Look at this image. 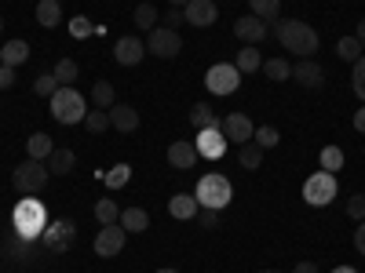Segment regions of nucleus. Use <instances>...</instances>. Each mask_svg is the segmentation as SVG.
I'll return each instance as SVG.
<instances>
[{
	"label": "nucleus",
	"instance_id": "nucleus-1",
	"mask_svg": "<svg viewBox=\"0 0 365 273\" xmlns=\"http://www.w3.org/2000/svg\"><path fill=\"white\" fill-rule=\"evenodd\" d=\"M274 37L285 51H292L296 58H311L318 51V29L311 22H299V18H278L274 26Z\"/></svg>",
	"mask_w": 365,
	"mask_h": 273
},
{
	"label": "nucleus",
	"instance_id": "nucleus-2",
	"mask_svg": "<svg viewBox=\"0 0 365 273\" xmlns=\"http://www.w3.org/2000/svg\"><path fill=\"white\" fill-rule=\"evenodd\" d=\"M48 178H51V171H48L44 161L26 157L22 164L11 168V190L22 193V197H34V193H41V190L48 186Z\"/></svg>",
	"mask_w": 365,
	"mask_h": 273
},
{
	"label": "nucleus",
	"instance_id": "nucleus-3",
	"mask_svg": "<svg viewBox=\"0 0 365 273\" xmlns=\"http://www.w3.org/2000/svg\"><path fill=\"white\" fill-rule=\"evenodd\" d=\"M84 113H88V106H84V95H81V91L58 87L55 95H51V117L58 120V124H81Z\"/></svg>",
	"mask_w": 365,
	"mask_h": 273
},
{
	"label": "nucleus",
	"instance_id": "nucleus-4",
	"mask_svg": "<svg viewBox=\"0 0 365 273\" xmlns=\"http://www.w3.org/2000/svg\"><path fill=\"white\" fill-rule=\"evenodd\" d=\"M194 197H197L201 208H220V211H223V208L230 204V197H234L230 178H227V175H205V178L197 182Z\"/></svg>",
	"mask_w": 365,
	"mask_h": 273
},
{
	"label": "nucleus",
	"instance_id": "nucleus-5",
	"mask_svg": "<svg viewBox=\"0 0 365 273\" xmlns=\"http://www.w3.org/2000/svg\"><path fill=\"white\" fill-rule=\"evenodd\" d=\"M332 197H336V178H332V171H314L303 182V200L311 208H325V204H332Z\"/></svg>",
	"mask_w": 365,
	"mask_h": 273
},
{
	"label": "nucleus",
	"instance_id": "nucleus-6",
	"mask_svg": "<svg viewBox=\"0 0 365 273\" xmlns=\"http://www.w3.org/2000/svg\"><path fill=\"white\" fill-rule=\"evenodd\" d=\"M220 132H223V139H227V142L245 146V142H252L256 124H252V120H249L245 113H227V117L220 120Z\"/></svg>",
	"mask_w": 365,
	"mask_h": 273
},
{
	"label": "nucleus",
	"instance_id": "nucleus-7",
	"mask_svg": "<svg viewBox=\"0 0 365 273\" xmlns=\"http://www.w3.org/2000/svg\"><path fill=\"white\" fill-rule=\"evenodd\" d=\"M15 226H19V237H26V240L37 237L41 226H44V208L37 200H22L15 208Z\"/></svg>",
	"mask_w": 365,
	"mask_h": 273
},
{
	"label": "nucleus",
	"instance_id": "nucleus-8",
	"mask_svg": "<svg viewBox=\"0 0 365 273\" xmlns=\"http://www.w3.org/2000/svg\"><path fill=\"white\" fill-rule=\"evenodd\" d=\"M146 51H154L158 58H175L182 51V37L175 33V29L158 26V29H150V37H146Z\"/></svg>",
	"mask_w": 365,
	"mask_h": 273
},
{
	"label": "nucleus",
	"instance_id": "nucleus-9",
	"mask_svg": "<svg viewBox=\"0 0 365 273\" xmlns=\"http://www.w3.org/2000/svg\"><path fill=\"white\" fill-rule=\"evenodd\" d=\"M237 80H241L237 66H227V63L212 66V70L205 73V84H208L212 95H234V91H237Z\"/></svg>",
	"mask_w": 365,
	"mask_h": 273
},
{
	"label": "nucleus",
	"instance_id": "nucleus-10",
	"mask_svg": "<svg viewBox=\"0 0 365 273\" xmlns=\"http://www.w3.org/2000/svg\"><path fill=\"white\" fill-rule=\"evenodd\" d=\"M125 226L120 223H113V226H103L99 233H96V255L99 259H113V255H120V248H125Z\"/></svg>",
	"mask_w": 365,
	"mask_h": 273
},
{
	"label": "nucleus",
	"instance_id": "nucleus-11",
	"mask_svg": "<svg viewBox=\"0 0 365 273\" xmlns=\"http://www.w3.org/2000/svg\"><path fill=\"white\" fill-rule=\"evenodd\" d=\"M194 146H197V154H201V157L220 161V157L227 154V146H230V142L223 139V132H220V128H208V132H197Z\"/></svg>",
	"mask_w": 365,
	"mask_h": 273
},
{
	"label": "nucleus",
	"instance_id": "nucleus-12",
	"mask_svg": "<svg viewBox=\"0 0 365 273\" xmlns=\"http://www.w3.org/2000/svg\"><path fill=\"white\" fill-rule=\"evenodd\" d=\"M267 33H270V26H267L263 18H256V15H245V18H237V22H234V37H237V41H245V44H252V48H256Z\"/></svg>",
	"mask_w": 365,
	"mask_h": 273
},
{
	"label": "nucleus",
	"instance_id": "nucleus-13",
	"mask_svg": "<svg viewBox=\"0 0 365 273\" xmlns=\"http://www.w3.org/2000/svg\"><path fill=\"white\" fill-rule=\"evenodd\" d=\"M216 0H190L187 8H182V18H187L190 26H197V29H205V26H212L216 22Z\"/></svg>",
	"mask_w": 365,
	"mask_h": 273
},
{
	"label": "nucleus",
	"instance_id": "nucleus-14",
	"mask_svg": "<svg viewBox=\"0 0 365 273\" xmlns=\"http://www.w3.org/2000/svg\"><path fill=\"white\" fill-rule=\"evenodd\" d=\"M292 77L307 87V91H318V87L325 84V70L314 63V58H299V63L292 66Z\"/></svg>",
	"mask_w": 365,
	"mask_h": 273
},
{
	"label": "nucleus",
	"instance_id": "nucleus-15",
	"mask_svg": "<svg viewBox=\"0 0 365 273\" xmlns=\"http://www.w3.org/2000/svg\"><path fill=\"white\" fill-rule=\"evenodd\" d=\"M143 55H146V44L139 37H120L117 48H113V58H117L120 66H139Z\"/></svg>",
	"mask_w": 365,
	"mask_h": 273
},
{
	"label": "nucleus",
	"instance_id": "nucleus-16",
	"mask_svg": "<svg viewBox=\"0 0 365 273\" xmlns=\"http://www.w3.org/2000/svg\"><path fill=\"white\" fill-rule=\"evenodd\" d=\"M197 146L194 142H187V139H179V142H172L168 146V164L172 168H179V171H187V168H194L197 164Z\"/></svg>",
	"mask_w": 365,
	"mask_h": 273
},
{
	"label": "nucleus",
	"instance_id": "nucleus-17",
	"mask_svg": "<svg viewBox=\"0 0 365 273\" xmlns=\"http://www.w3.org/2000/svg\"><path fill=\"white\" fill-rule=\"evenodd\" d=\"M106 113H110V128H117V132H135L139 128V109L128 106V102H113Z\"/></svg>",
	"mask_w": 365,
	"mask_h": 273
},
{
	"label": "nucleus",
	"instance_id": "nucleus-18",
	"mask_svg": "<svg viewBox=\"0 0 365 273\" xmlns=\"http://www.w3.org/2000/svg\"><path fill=\"white\" fill-rule=\"evenodd\" d=\"M73 237H77V226H73L70 219H63V223H51V230L44 233V245H48L51 252H63V248L73 245Z\"/></svg>",
	"mask_w": 365,
	"mask_h": 273
},
{
	"label": "nucleus",
	"instance_id": "nucleus-19",
	"mask_svg": "<svg viewBox=\"0 0 365 273\" xmlns=\"http://www.w3.org/2000/svg\"><path fill=\"white\" fill-rule=\"evenodd\" d=\"M197 197L194 193H175L172 200H168V211H172V219H182V223H187V219H197Z\"/></svg>",
	"mask_w": 365,
	"mask_h": 273
},
{
	"label": "nucleus",
	"instance_id": "nucleus-20",
	"mask_svg": "<svg viewBox=\"0 0 365 273\" xmlns=\"http://www.w3.org/2000/svg\"><path fill=\"white\" fill-rule=\"evenodd\" d=\"M44 164H48V171H51V175H70V171H73V164H77V157H73V149L55 146V149H51V157H48Z\"/></svg>",
	"mask_w": 365,
	"mask_h": 273
},
{
	"label": "nucleus",
	"instance_id": "nucleus-21",
	"mask_svg": "<svg viewBox=\"0 0 365 273\" xmlns=\"http://www.w3.org/2000/svg\"><path fill=\"white\" fill-rule=\"evenodd\" d=\"M26 58H29V44L26 41H8L4 48H0V66H22L26 63Z\"/></svg>",
	"mask_w": 365,
	"mask_h": 273
},
{
	"label": "nucleus",
	"instance_id": "nucleus-22",
	"mask_svg": "<svg viewBox=\"0 0 365 273\" xmlns=\"http://www.w3.org/2000/svg\"><path fill=\"white\" fill-rule=\"evenodd\" d=\"M37 22L44 29H55L63 22V4H58V0H37Z\"/></svg>",
	"mask_w": 365,
	"mask_h": 273
},
{
	"label": "nucleus",
	"instance_id": "nucleus-23",
	"mask_svg": "<svg viewBox=\"0 0 365 273\" xmlns=\"http://www.w3.org/2000/svg\"><path fill=\"white\" fill-rule=\"evenodd\" d=\"M190 124H194L197 132H208V128H220V117H216V109H212L208 102H197V106L190 109Z\"/></svg>",
	"mask_w": 365,
	"mask_h": 273
},
{
	"label": "nucleus",
	"instance_id": "nucleus-24",
	"mask_svg": "<svg viewBox=\"0 0 365 273\" xmlns=\"http://www.w3.org/2000/svg\"><path fill=\"white\" fill-rule=\"evenodd\" d=\"M51 149H55V142H51L44 132H37V135H29V139H26V154L34 157V161H48V157H51Z\"/></svg>",
	"mask_w": 365,
	"mask_h": 273
},
{
	"label": "nucleus",
	"instance_id": "nucleus-25",
	"mask_svg": "<svg viewBox=\"0 0 365 273\" xmlns=\"http://www.w3.org/2000/svg\"><path fill=\"white\" fill-rule=\"evenodd\" d=\"M120 226H125V233H143L150 226V215L143 208H125L120 211Z\"/></svg>",
	"mask_w": 365,
	"mask_h": 273
},
{
	"label": "nucleus",
	"instance_id": "nucleus-26",
	"mask_svg": "<svg viewBox=\"0 0 365 273\" xmlns=\"http://www.w3.org/2000/svg\"><path fill=\"white\" fill-rule=\"evenodd\" d=\"M249 15H256V18H263V22H278V15H282V0H249Z\"/></svg>",
	"mask_w": 365,
	"mask_h": 273
},
{
	"label": "nucleus",
	"instance_id": "nucleus-27",
	"mask_svg": "<svg viewBox=\"0 0 365 273\" xmlns=\"http://www.w3.org/2000/svg\"><path fill=\"white\" fill-rule=\"evenodd\" d=\"M234 66H237V73H256V70H263V55L249 44V48L237 51V63Z\"/></svg>",
	"mask_w": 365,
	"mask_h": 273
},
{
	"label": "nucleus",
	"instance_id": "nucleus-28",
	"mask_svg": "<svg viewBox=\"0 0 365 273\" xmlns=\"http://www.w3.org/2000/svg\"><path fill=\"white\" fill-rule=\"evenodd\" d=\"M237 164L245 168V171H256L263 164V149L256 142H245V146H237Z\"/></svg>",
	"mask_w": 365,
	"mask_h": 273
},
{
	"label": "nucleus",
	"instance_id": "nucleus-29",
	"mask_svg": "<svg viewBox=\"0 0 365 273\" xmlns=\"http://www.w3.org/2000/svg\"><path fill=\"white\" fill-rule=\"evenodd\" d=\"M263 77L274 80V84H282V80L292 77V63L289 58H270V63H263Z\"/></svg>",
	"mask_w": 365,
	"mask_h": 273
},
{
	"label": "nucleus",
	"instance_id": "nucleus-30",
	"mask_svg": "<svg viewBox=\"0 0 365 273\" xmlns=\"http://www.w3.org/2000/svg\"><path fill=\"white\" fill-rule=\"evenodd\" d=\"M91 102H96V109H110L117 102V91L110 80H96V87H91Z\"/></svg>",
	"mask_w": 365,
	"mask_h": 273
},
{
	"label": "nucleus",
	"instance_id": "nucleus-31",
	"mask_svg": "<svg viewBox=\"0 0 365 273\" xmlns=\"http://www.w3.org/2000/svg\"><path fill=\"white\" fill-rule=\"evenodd\" d=\"M55 80H58V87H70L73 80H77V73H81V66L73 63V58H58V63H55Z\"/></svg>",
	"mask_w": 365,
	"mask_h": 273
},
{
	"label": "nucleus",
	"instance_id": "nucleus-32",
	"mask_svg": "<svg viewBox=\"0 0 365 273\" xmlns=\"http://www.w3.org/2000/svg\"><path fill=\"white\" fill-rule=\"evenodd\" d=\"M96 219H99L103 226H113V223H120V208H117V200H113V197H103V200H96Z\"/></svg>",
	"mask_w": 365,
	"mask_h": 273
},
{
	"label": "nucleus",
	"instance_id": "nucleus-33",
	"mask_svg": "<svg viewBox=\"0 0 365 273\" xmlns=\"http://www.w3.org/2000/svg\"><path fill=\"white\" fill-rule=\"evenodd\" d=\"M132 18H135V26H139V29H146V33H150V29H158V22H161V11H158L154 4H139Z\"/></svg>",
	"mask_w": 365,
	"mask_h": 273
},
{
	"label": "nucleus",
	"instance_id": "nucleus-34",
	"mask_svg": "<svg viewBox=\"0 0 365 273\" xmlns=\"http://www.w3.org/2000/svg\"><path fill=\"white\" fill-rule=\"evenodd\" d=\"M336 55L344 58V63H351V66H354V63H358V58H361L365 51H361L358 37H340V41H336Z\"/></svg>",
	"mask_w": 365,
	"mask_h": 273
},
{
	"label": "nucleus",
	"instance_id": "nucleus-35",
	"mask_svg": "<svg viewBox=\"0 0 365 273\" xmlns=\"http://www.w3.org/2000/svg\"><path fill=\"white\" fill-rule=\"evenodd\" d=\"M81 124H84L91 135H99V132H106V128H110V113H106V109H88Z\"/></svg>",
	"mask_w": 365,
	"mask_h": 273
},
{
	"label": "nucleus",
	"instance_id": "nucleus-36",
	"mask_svg": "<svg viewBox=\"0 0 365 273\" xmlns=\"http://www.w3.org/2000/svg\"><path fill=\"white\" fill-rule=\"evenodd\" d=\"M252 142H256L259 149H274V146L282 142V135H278V128H270V124H263V128H256Z\"/></svg>",
	"mask_w": 365,
	"mask_h": 273
},
{
	"label": "nucleus",
	"instance_id": "nucleus-37",
	"mask_svg": "<svg viewBox=\"0 0 365 273\" xmlns=\"http://www.w3.org/2000/svg\"><path fill=\"white\" fill-rule=\"evenodd\" d=\"M322 168L325 171H340L344 168V149L340 146H325L322 149Z\"/></svg>",
	"mask_w": 365,
	"mask_h": 273
},
{
	"label": "nucleus",
	"instance_id": "nucleus-38",
	"mask_svg": "<svg viewBox=\"0 0 365 273\" xmlns=\"http://www.w3.org/2000/svg\"><path fill=\"white\" fill-rule=\"evenodd\" d=\"M34 91H37V95H44V99H51L55 91H58V80H55V73H44V77H37V80H34Z\"/></svg>",
	"mask_w": 365,
	"mask_h": 273
},
{
	"label": "nucleus",
	"instance_id": "nucleus-39",
	"mask_svg": "<svg viewBox=\"0 0 365 273\" xmlns=\"http://www.w3.org/2000/svg\"><path fill=\"white\" fill-rule=\"evenodd\" d=\"M351 87H354V95L365 102V55L354 63V77H351Z\"/></svg>",
	"mask_w": 365,
	"mask_h": 273
},
{
	"label": "nucleus",
	"instance_id": "nucleus-40",
	"mask_svg": "<svg viewBox=\"0 0 365 273\" xmlns=\"http://www.w3.org/2000/svg\"><path fill=\"white\" fill-rule=\"evenodd\" d=\"M197 223L205 230H216L220 226V208H197Z\"/></svg>",
	"mask_w": 365,
	"mask_h": 273
},
{
	"label": "nucleus",
	"instance_id": "nucleus-41",
	"mask_svg": "<svg viewBox=\"0 0 365 273\" xmlns=\"http://www.w3.org/2000/svg\"><path fill=\"white\" fill-rule=\"evenodd\" d=\"M128 178H132V168H128V164H117V168L106 175V182H110V186H125Z\"/></svg>",
	"mask_w": 365,
	"mask_h": 273
},
{
	"label": "nucleus",
	"instance_id": "nucleus-42",
	"mask_svg": "<svg viewBox=\"0 0 365 273\" xmlns=\"http://www.w3.org/2000/svg\"><path fill=\"white\" fill-rule=\"evenodd\" d=\"M347 215H351L354 223H361V219H365V197H361V193H354V197L347 200Z\"/></svg>",
	"mask_w": 365,
	"mask_h": 273
},
{
	"label": "nucleus",
	"instance_id": "nucleus-43",
	"mask_svg": "<svg viewBox=\"0 0 365 273\" xmlns=\"http://www.w3.org/2000/svg\"><path fill=\"white\" fill-rule=\"evenodd\" d=\"M161 22H165V29H175V33H179V26L187 18H182V8H172L168 15H161Z\"/></svg>",
	"mask_w": 365,
	"mask_h": 273
},
{
	"label": "nucleus",
	"instance_id": "nucleus-44",
	"mask_svg": "<svg viewBox=\"0 0 365 273\" xmlns=\"http://www.w3.org/2000/svg\"><path fill=\"white\" fill-rule=\"evenodd\" d=\"M15 84V70L11 66H0V91H8Z\"/></svg>",
	"mask_w": 365,
	"mask_h": 273
},
{
	"label": "nucleus",
	"instance_id": "nucleus-45",
	"mask_svg": "<svg viewBox=\"0 0 365 273\" xmlns=\"http://www.w3.org/2000/svg\"><path fill=\"white\" fill-rule=\"evenodd\" d=\"M91 33V22L81 15V18H73V37H88Z\"/></svg>",
	"mask_w": 365,
	"mask_h": 273
},
{
	"label": "nucleus",
	"instance_id": "nucleus-46",
	"mask_svg": "<svg viewBox=\"0 0 365 273\" xmlns=\"http://www.w3.org/2000/svg\"><path fill=\"white\" fill-rule=\"evenodd\" d=\"M354 248H358V255H365V219H361L358 230H354Z\"/></svg>",
	"mask_w": 365,
	"mask_h": 273
},
{
	"label": "nucleus",
	"instance_id": "nucleus-47",
	"mask_svg": "<svg viewBox=\"0 0 365 273\" xmlns=\"http://www.w3.org/2000/svg\"><path fill=\"white\" fill-rule=\"evenodd\" d=\"M292 273H318V266H314V262H296Z\"/></svg>",
	"mask_w": 365,
	"mask_h": 273
},
{
	"label": "nucleus",
	"instance_id": "nucleus-48",
	"mask_svg": "<svg viewBox=\"0 0 365 273\" xmlns=\"http://www.w3.org/2000/svg\"><path fill=\"white\" fill-rule=\"evenodd\" d=\"M354 128H358V132H361V135H365V106H361V109H358V113H354Z\"/></svg>",
	"mask_w": 365,
	"mask_h": 273
},
{
	"label": "nucleus",
	"instance_id": "nucleus-49",
	"mask_svg": "<svg viewBox=\"0 0 365 273\" xmlns=\"http://www.w3.org/2000/svg\"><path fill=\"white\" fill-rule=\"evenodd\" d=\"M354 37H358V44H361V48H365V18H361V22H358V33H354Z\"/></svg>",
	"mask_w": 365,
	"mask_h": 273
},
{
	"label": "nucleus",
	"instance_id": "nucleus-50",
	"mask_svg": "<svg viewBox=\"0 0 365 273\" xmlns=\"http://www.w3.org/2000/svg\"><path fill=\"white\" fill-rule=\"evenodd\" d=\"M332 273H358V269H354V266H336Z\"/></svg>",
	"mask_w": 365,
	"mask_h": 273
},
{
	"label": "nucleus",
	"instance_id": "nucleus-51",
	"mask_svg": "<svg viewBox=\"0 0 365 273\" xmlns=\"http://www.w3.org/2000/svg\"><path fill=\"white\" fill-rule=\"evenodd\" d=\"M168 4H172V8H187V4H190V0H168Z\"/></svg>",
	"mask_w": 365,
	"mask_h": 273
},
{
	"label": "nucleus",
	"instance_id": "nucleus-52",
	"mask_svg": "<svg viewBox=\"0 0 365 273\" xmlns=\"http://www.w3.org/2000/svg\"><path fill=\"white\" fill-rule=\"evenodd\" d=\"M158 273H179V269H158Z\"/></svg>",
	"mask_w": 365,
	"mask_h": 273
},
{
	"label": "nucleus",
	"instance_id": "nucleus-53",
	"mask_svg": "<svg viewBox=\"0 0 365 273\" xmlns=\"http://www.w3.org/2000/svg\"><path fill=\"white\" fill-rule=\"evenodd\" d=\"M259 273H278V269H259Z\"/></svg>",
	"mask_w": 365,
	"mask_h": 273
},
{
	"label": "nucleus",
	"instance_id": "nucleus-54",
	"mask_svg": "<svg viewBox=\"0 0 365 273\" xmlns=\"http://www.w3.org/2000/svg\"><path fill=\"white\" fill-rule=\"evenodd\" d=\"M0 33H4V18H0Z\"/></svg>",
	"mask_w": 365,
	"mask_h": 273
},
{
	"label": "nucleus",
	"instance_id": "nucleus-55",
	"mask_svg": "<svg viewBox=\"0 0 365 273\" xmlns=\"http://www.w3.org/2000/svg\"><path fill=\"white\" fill-rule=\"evenodd\" d=\"M58 4H63V0H58Z\"/></svg>",
	"mask_w": 365,
	"mask_h": 273
},
{
	"label": "nucleus",
	"instance_id": "nucleus-56",
	"mask_svg": "<svg viewBox=\"0 0 365 273\" xmlns=\"http://www.w3.org/2000/svg\"><path fill=\"white\" fill-rule=\"evenodd\" d=\"M216 4H220V0H216Z\"/></svg>",
	"mask_w": 365,
	"mask_h": 273
}]
</instances>
